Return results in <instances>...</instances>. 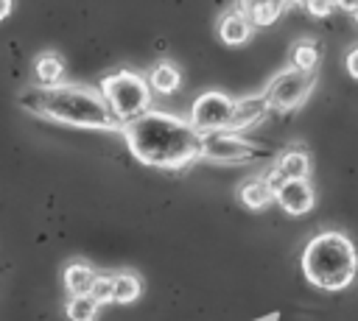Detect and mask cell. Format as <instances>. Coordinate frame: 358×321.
Wrapping results in <instances>:
<instances>
[{
	"mask_svg": "<svg viewBox=\"0 0 358 321\" xmlns=\"http://www.w3.org/2000/svg\"><path fill=\"white\" fill-rule=\"evenodd\" d=\"M215 33H218V39H221L224 45L241 47V45H246V42L252 39L255 25H252V20H249V14H246L243 8H232V11H224V14L218 17Z\"/></svg>",
	"mask_w": 358,
	"mask_h": 321,
	"instance_id": "10",
	"label": "cell"
},
{
	"mask_svg": "<svg viewBox=\"0 0 358 321\" xmlns=\"http://www.w3.org/2000/svg\"><path fill=\"white\" fill-rule=\"evenodd\" d=\"M255 3H260V0H238V8H243V11H246V8H252Z\"/></svg>",
	"mask_w": 358,
	"mask_h": 321,
	"instance_id": "25",
	"label": "cell"
},
{
	"mask_svg": "<svg viewBox=\"0 0 358 321\" xmlns=\"http://www.w3.org/2000/svg\"><path fill=\"white\" fill-rule=\"evenodd\" d=\"M120 134L131 156L148 167L179 170L201 159V131L179 114L148 109L134 120L123 123Z\"/></svg>",
	"mask_w": 358,
	"mask_h": 321,
	"instance_id": "1",
	"label": "cell"
},
{
	"mask_svg": "<svg viewBox=\"0 0 358 321\" xmlns=\"http://www.w3.org/2000/svg\"><path fill=\"white\" fill-rule=\"evenodd\" d=\"M98 307L101 304L90 293H78V296H70L67 299L64 313H67L70 321H95L98 318Z\"/></svg>",
	"mask_w": 358,
	"mask_h": 321,
	"instance_id": "18",
	"label": "cell"
},
{
	"mask_svg": "<svg viewBox=\"0 0 358 321\" xmlns=\"http://www.w3.org/2000/svg\"><path fill=\"white\" fill-rule=\"evenodd\" d=\"M344 64H347V73H350V75L358 81V45L347 50V59H344Z\"/></svg>",
	"mask_w": 358,
	"mask_h": 321,
	"instance_id": "22",
	"label": "cell"
},
{
	"mask_svg": "<svg viewBox=\"0 0 358 321\" xmlns=\"http://www.w3.org/2000/svg\"><path fill=\"white\" fill-rule=\"evenodd\" d=\"M282 8H285V6H282L280 0H260V3H255L252 8H246V14H249V20H252L255 28H266V25H274V22L280 20Z\"/></svg>",
	"mask_w": 358,
	"mask_h": 321,
	"instance_id": "19",
	"label": "cell"
},
{
	"mask_svg": "<svg viewBox=\"0 0 358 321\" xmlns=\"http://www.w3.org/2000/svg\"><path fill=\"white\" fill-rule=\"evenodd\" d=\"M232 109H235V98L221 92V89H207L201 92L193 106H190V123L207 134V131H218V128H227L229 120H232Z\"/></svg>",
	"mask_w": 358,
	"mask_h": 321,
	"instance_id": "7",
	"label": "cell"
},
{
	"mask_svg": "<svg viewBox=\"0 0 358 321\" xmlns=\"http://www.w3.org/2000/svg\"><path fill=\"white\" fill-rule=\"evenodd\" d=\"M238 201L246 207V209H266L271 201H274V187L266 181V179H246L241 181L238 187Z\"/></svg>",
	"mask_w": 358,
	"mask_h": 321,
	"instance_id": "11",
	"label": "cell"
},
{
	"mask_svg": "<svg viewBox=\"0 0 358 321\" xmlns=\"http://www.w3.org/2000/svg\"><path fill=\"white\" fill-rule=\"evenodd\" d=\"M11 8H14V0H0V22L11 14Z\"/></svg>",
	"mask_w": 358,
	"mask_h": 321,
	"instance_id": "24",
	"label": "cell"
},
{
	"mask_svg": "<svg viewBox=\"0 0 358 321\" xmlns=\"http://www.w3.org/2000/svg\"><path fill=\"white\" fill-rule=\"evenodd\" d=\"M302 6H305V11H308L310 17L324 20V17H330V14H333L336 0H302Z\"/></svg>",
	"mask_w": 358,
	"mask_h": 321,
	"instance_id": "21",
	"label": "cell"
},
{
	"mask_svg": "<svg viewBox=\"0 0 358 321\" xmlns=\"http://www.w3.org/2000/svg\"><path fill=\"white\" fill-rule=\"evenodd\" d=\"M255 156H257V148L249 140H243L238 131L218 128V131L201 134V159L207 162L241 165V162H252Z\"/></svg>",
	"mask_w": 358,
	"mask_h": 321,
	"instance_id": "6",
	"label": "cell"
},
{
	"mask_svg": "<svg viewBox=\"0 0 358 321\" xmlns=\"http://www.w3.org/2000/svg\"><path fill=\"white\" fill-rule=\"evenodd\" d=\"M34 78H36V84H42V87L62 84V78H64V61H62V56L53 53V50L39 53V56L34 59Z\"/></svg>",
	"mask_w": 358,
	"mask_h": 321,
	"instance_id": "12",
	"label": "cell"
},
{
	"mask_svg": "<svg viewBox=\"0 0 358 321\" xmlns=\"http://www.w3.org/2000/svg\"><path fill=\"white\" fill-rule=\"evenodd\" d=\"M112 279H115V301L117 304H131V301L140 299V293H143L140 276H134L129 271H120V274H112Z\"/></svg>",
	"mask_w": 358,
	"mask_h": 321,
	"instance_id": "17",
	"label": "cell"
},
{
	"mask_svg": "<svg viewBox=\"0 0 358 321\" xmlns=\"http://www.w3.org/2000/svg\"><path fill=\"white\" fill-rule=\"evenodd\" d=\"M336 8H341L347 14H355L358 11V0H336Z\"/></svg>",
	"mask_w": 358,
	"mask_h": 321,
	"instance_id": "23",
	"label": "cell"
},
{
	"mask_svg": "<svg viewBox=\"0 0 358 321\" xmlns=\"http://www.w3.org/2000/svg\"><path fill=\"white\" fill-rule=\"evenodd\" d=\"M274 201L282 207V212L299 218V215H308L313 209L316 193H313L308 179H282L274 187Z\"/></svg>",
	"mask_w": 358,
	"mask_h": 321,
	"instance_id": "8",
	"label": "cell"
},
{
	"mask_svg": "<svg viewBox=\"0 0 358 321\" xmlns=\"http://www.w3.org/2000/svg\"><path fill=\"white\" fill-rule=\"evenodd\" d=\"M145 78H148V87H151L157 95H173V92L179 89V84H182V73H179V67L171 64V61L154 64Z\"/></svg>",
	"mask_w": 358,
	"mask_h": 321,
	"instance_id": "13",
	"label": "cell"
},
{
	"mask_svg": "<svg viewBox=\"0 0 358 321\" xmlns=\"http://www.w3.org/2000/svg\"><path fill=\"white\" fill-rule=\"evenodd\" d=\"M302 274L319 290L338 293L350 288L358 276V251L352 240L336 229L319 232L302 251Z\"/></svg>",
	"mask_w": 358,
	"mask_h": 321,
	"instance_id": "3",
	"label": "cell"
},
{
	"mask_svg": "<svg viewBox=\"0 0 358 321\" xmlns=\"http://www.w3.org/2000/svg\"><path fill=\"white\" fill-rule=\"evenodd\" d=\"M95 271L87 265V262H70L64 268V288L70 296H78V293H90L92 282H95Z\"/></svg>",
	"mask_w": 358,
	"mask_h": 321,
	"instance_id": "15",
	"label": "cell"
},
{
	"mask_svg": "<svg viewBox=\"0 0 358 321\" xmlns=\"http://www.w3.org/2000/svg\"><path fill=\"white\" fill-rule=\"evenodd\" d=\"M280 3H282V6L288 8V6H296V3H302V0H280Z\"/></svg>",
	"mask_w": 358,
	"mask_h": 321,
	"instance_id": "26",
	"label": "cell"
},
{
	"mask_svg": "<svg viewBox=\"0 0 358 321\" xmlns=\"http://www.w3.org/2000/svg\"><path fill=\"white\" fill-rule=\"evenodd\" d=\"M313 81H316L313 73H305V70H296V67H285V70L274 73V78L268 81V87L263 92H266L271 109L294 112L308 100V95L313 89Z\"/></svg>",
	"mask_w": 358,
	"mask_h": 321,
	"instance_id": "5",
	"label": "cell"
},
{
	"mask_svg": "<svg viewBox=\"0 0 358 321\" xmlns=\"http://www.w3.org/2000/svg\"><path fill=\"white\" fill-rule=\"evenodd\" d=\"M17 103L42 120L73 126V128H95V131H120L123 123L112 114L103 95L78 84H53V87H25L17 95Z\"/></svg>",
	"mask_w": 358,
	"mask_h": 321,
	"instance_id": "2",
	"label": "cell"
},
{
	"mask_svg": "<svg viewBox=\"0 0 358 321\" xmlns=\"http://www.w3.org/2000/svg\"><path fill=\"white\" fill-rule=\"evenodd\" d=\"M268 98L266 92H257V95H246V98H238L235 100V109H232V120H229V131H246V128H255L266 114H268Z\"/></svg>",
	"mask_w": 358,
	"mask_h": 321,
	"instance_id": "9",
	"label": "cell"
},
{
	"mask_svg": "<svg viewBox=\"0 0 358 321\" xmlns=\"http://www.w3.org/2000/svg\"><path fill=\"white\" fill-rule=\"evenodd\" d=\"M274 167L280 170L282 179H308L310 176V156L302 148H288L277 156Z\"/></svg>",
	"mask_w": 358,
	"mask_h": 321,
	"instance_id": "14",
	"label": "cell"
},
{
	"mask_svg": "<svg viewBox=\"0 0 358 321\" xmlns=\"http://www.w3.org/2000/svg\"><path fill=\"white\" fill-rule=\"evenodd\" d=\"M98 92L103 95L106 106L120 123L134 120L137 114L151 109V95L154 89L148 87V78L134 73V70H115L101 78Z\"/></svg>",
	"mask_w": 358,
	"mask_h": 321,
	"instance_id": "4",
	"label": "cell"
},
{
	"mask_svg": "<svg viewBox=\"0 0 358 321\" xmlns=\"http://www.w3.org/2000/svg\"><path fill=\"white\" fill-rule=\"evenodd\" d=\"M352 17H355V25H358V11H355V14H352Z\"/></svg>",
	"mask_w": 358,
	"mask_h": 321,
	"instance_id": "27",
	"label": "cell"
},
{
	"mask_svg": "<svg viewBox=\"0 0 358 321\" xmlns=\"http://www.w3.org/2000/svg\"><path fill=\"white\" fill-rule=\"evenodd\" d=\"M319 59H322V50H319V45L313 39L294 42V47H291V67L305 70V73H316Z\"/></svg>",
	"mask_w": 358,
	"mask_h": 321,
	"instance_id": "16",
	"label": "cell"
},
{
	"mask_svg": "<svg viewBox=\"0 0 358 321\" xmlns=\"http://www.w3.org/2000/svg\"><path fill=\"white\" fill-rule=\"evenodd\" d=\"M90 296H92L98 304L115 301V279H112V274H98L95 282H92V288H90Z\"/></svg>",
	"mask_w": 358,
	"mask_h": 321,
	"instance_id": "20",
	"label": "cell"
}]
</instances>
